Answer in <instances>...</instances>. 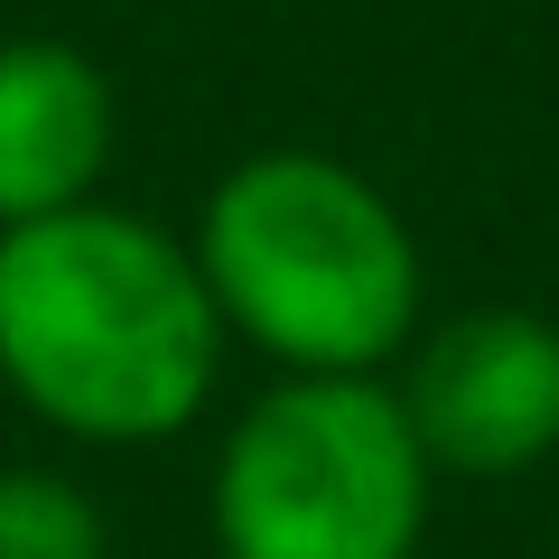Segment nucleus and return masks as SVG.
I'll return each instance as SVG.
<instances>
[{
  "mask_svg": "<svg viewBox=\"0 0 559 559\" xmlns=\"http://www.w3.org/2000/svg\"><path fill=\"white\" fill-rule=\"evenodd\" d=\"M103 513L57 466H0V559H103Z\"/></svg>",
  "mask_w": 559,
  "mask_h": 559,
  "instance_id": "obj_6",
  "label": "nucleus"
},
{
  "mask_svg": "<svg viewBox=\"0 0 559 559\" xmlns=\"http://www.w3.org/2000/svg\"><path fill=\"white\" fill-rule=\"evenodd\" d=\"M197 271L224 336L289 373H382L419 326V242L364 168L261 150L205 197Z\"/></svg>",
  "mask_w": 559,
  "mask_h": 559,
  "instance_id": "obj_2",
  "label": "nucleus"
},
{
  "mask_svg": "<svg viewBox=\"0 0 559 559\" xmlns=\"http://www.w3.org/2000/svg\"><path fill=\"white\" fill-rule=\"evenodd\" d=\"M224 318L197 242L150 215L75 205L0 234V382L66 439L150 448L215 401Z\"/></svg>",
  "mask_w": 559,
  "mask_h": 559,
  "instance_id": "obj_1",
  "label": "nucleus"
},
{
  "mask_svg": "<svg viewBox=\"0 0 559 559\" xmlns=\"http://www.w3.org/2000/svg\"><path fill=\"white\" fill-rule=\"evenodd\" d=\"M112 168V84L66 38H0V234L94 205Z\"/></svg>",
  "mask_w": 559,
  "mask_h": 559,
  "instance_id": "obj_5",
  "label": "nucleus"
},
{
  "mask_svg": "<svg viewBox=\"0 0 559 559\" xmlns=\"http://www.w3.org/2000/svg\"><path fill=\"white\" fill-rule=\"evenodd\" d=\"M429 448L382 373H289L234 419L215 457L224 559H419Z\"/></svg>",
  "mask_w": 559,
  "mask_h": 559,
  "instance_id": "obj_3",
  "label": "nucleus"
},
{
  "mask_svg": "<svg viewBox=\"0 0 559 559\" xmlns=\"http://www.w3.org/2000/svg\"><path fill=\"white\" fill-rule=\"evenodd\" d=\"M439 476H532L559 457V326L532 308H466L411 355L401 382Z\"/></svg>",
  "mask_w": 559,
  "mask_h": 559,
  "instance_id": "obj_4",
  "label": "nucleus"
}]
</instances>
